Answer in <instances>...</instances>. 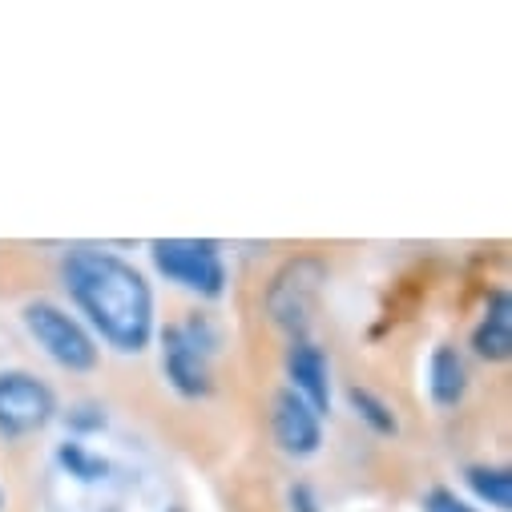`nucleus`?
I'll use <instances>...</instances> for the list:
<instances>
[{"label": "nucleus", "mask_w": 512, "mask_h": 512, "mask_svg": "<svg viewBox=\"0 0 512 512\" xmlns=\"http://www.w3.org/2000/svg\"><path fill=\"white\" fill-rule=\"evenodd\" d=\"M61 287L69 311L89 327L97 347L138 359L158 335V295L150 275L109 246H69L61 259Z\"/></svg>", "instance_id": "1"}, {"label": "nucleus", "mask_w": 512, "mask_h": 512, "mask_svg": "<svg viewBox=\"0 0 512 512\" xmlns=\"http://www.w3.org/2000/svg\"><path fill=\"white\" fill-rule=\"evenodd\" d=\"M154 343H158L162 379L170 383L174 396H182L190 404L214 396V388H218L214 363L226 347V331L210 311H190L186 319L158 327Z\"/></svg>", "instance_id": "2"}, {"label": "nucleus", "mask_w": 512, "mask_h": 512, "mask_svg": "<svg viewBox=\"0 0 512 512\" xmlns=\"http://www.w3.org/2000/svg\"><path fill=\"white\" fill-rule=\"evenodd\" d=\"M21 327L33 339V347L69 375H89L101 367V347L89 335V327L53 299H29L21 307Z\"/></svg>", "instance_id": "3"}, {"label": "nucleus", "mask_w": 512, "mask_h": 512, "mask_svg": "<svg viewBox=\"0 0 512 512\" xmlns=\"http://www.w3.org/2000/svg\"><path fill=\"white\" fill-rule=\"evenodd\" d=\"M150 267L166 283H174L178 291L202 303H218L230 291V267H226L222 242L214 238H154Z\"/></svg>", "instance_id": "4"}, {"label": "nucleus", "mask_w": 512, "mask_h": 512, "mask_svg": "<svg viewBox=\"0 0 512 512\" xmlns=\"http://www.w3.org/2000/svg\"><path fill=\"white\" fill-rule=\"evenodd\" d=\"M323 287H327V263L315 259V254H295V259H287L271 275L267 295H263V311L283 335L307 339L311 319H315L319 299H323Z\"/></svg>", "instance_id": "5"}, {"label": "nucleus", "mask_w": 512, "mask_h": 512, "mask_svg": "<svg viewBox=\"0 0 512 512\" xmlns=\"http://www.w3.org/2000/svg\"><path fill=\"white\" fill-rule=\"evenodd\" d=\"M61 416L57 392L29 367H0V440H29Z\"/></svg>", "instance_id": "6"}, {"label": "nucleus", "mask_w": 512, "mask_h": 512, "mask_svg": "<svg viewBox=\"0 0 512 512\" xmlns=\"http://www.w3.org/2000/svg\"><path fill=\"white\" fill-rule=\"evenodd\" d=\"M283 375H287L283 388H291L323 420L331 416V408H335V367H331V355H327L323 343H315V339H291L287 343V355H283Z\"/></svg>", "instance_id": "7"}, {"label": "nucleus", "mask_w": 512, "mask_h": 512, "mask_svg": "<svg viewBox=\"0 0 512 512\" xmlns=\"http://www.w3.org/2000/svg\"><path fill=\"white\" fill-rule=\"evenodd\" d=\"M271 436L279 444L283 456L291 460H315L323 452V440H327V428H323V416L303 404L291 388H279L271 396Z\"/></svg>", "instance_id": "8"}, {"label": "nucleus", "mask_w": 512, "mask_h": 512, "mask_svg": "<svg viewBox=\"0 0 512 512\" xmlns=\"http://www.w3.org/2000/svg\"><path fill=\"white\" fill-rule=\"evenodd\" d=\"M424 388L436 412H456L472 392V367L468 355L452 343H436L424 367Z\"/></svg>", "instance_id": "9"}, {"label": "nucleus", "mask_w": 512, "mask_h": 512, "mask_svg": "<svg viewBox=\"0 0 512 512\" xmlns=\"http://www.w3.org/2000/svg\"><path fill=\"white\" fill-rule=\"evenodd\" d=\"M468 347L480 363H508L512 359V295H508V287H492L484 295V311L472 323Z\"/></svg>", "instance_id": "10"}, {"label": "nucleus", "mask_w": 512, "mask_h": 512, "mask_svg": "<svg viewBox=\"0 0 512 512\" xmlns=\"http://www.w3.org/2000/svg\"><path fill=\"white\" fill-rule=\"evenodd\" d=\"M53 464H57L69 480H77V484H85V488L109 484V480H113V472H117V464H113L109 456H101V452H97V448H89L85 440H69V436L53 448Z\"/></svg>", "instance_id": "11"}, {"label": "nucleus", "mask_w": 512, "mask_h": 512, "mask_svg": "<svg viewBox=\"0 0 512 512\" xmlns=\"http://www.w3.org/2000/svg\"><path fill=\"white\" fill-rule=\"evenodd\" d=\"M464 488H468L476 508H492V512L512 508V472L504 464H468Z\"/></svg>", "instance_id": "12"}, {"label": "nucleus", "mask_w": 512, "mask_h": 512, "mask_svg": "<svg viewBox=\"0 0 512 512\" xmlns=\"http://www.w3.org/2000/svg\"><path fill=\"white\" fill-rule=\"evenodd\" d=\"M343 400H347L351 416H355L367 432H375V436H383V440H396V436H400V416H396V408L383 400L379 392L363 388V383H351V388L343 392Z\"/></svg>", "instance_id": "13"}, {"label": "nucleus", "mask_w": 512, "mask_h": 512, "mask_svg": "<svg viewBox=\"0 0 512 512\" xmlns=\"http://www.w3.org/2000/svg\"><path fill=\"white\" fill-rule=\"evenodd\" d=\"M57 420H65V428H69V440H89V436H101L105 428H109V416H105V408L101 404H93V400H81V404H69Z\"/></svg>", "instance_id": "14"}, {"label": "nucleus", "mask_w": 512, "mask_h": 512, "mask_svg": "<svg viewBox=\"0 0 512 512\" xmlns=\"http://www.w3.org/2000/svg\"><path fill=\"white\" fill-rule=\"evenodd\" d=\"M420 508H424V512H484V508H476L468 496H460V492L448 488V484H432V488L424 492Z\"/></svg>", "instance_id": "15"}, {"label": "nucleus", "mask_w": 512, "mask_h": 512, "mask_svg": "<svg viewBox=\"0 0 512 512\" xmlns=\"http://www.w3.org/2000/svg\"><path fill=\"white\" fill-rule=\"evenodd\" d=\"M287 512H323V500L307 480H295L287 488Z\"/></svg>", "instance_id": "16"}, {"label": "nucleus", "mask_w": 512, "mask_h": 512, "mask_svg": "<svg viewBox=\"0 0 512 512\" xmlns=\"http://www.w3.org/2000/svg\"><path fill=\"white\" fill-rule=\"evenodd\" d=\"M5 500H9V496H5V484H0V512H5Z\"/></svg>", "instance_id": "17"}, {"label": "nucleus", "mask_w": 512, "mask_h": 512, "mask_svg": "<svg viewBox=\"0 0 512 512\" xmlns=\"http://www.w3.org/2000/svg\"><path fill=\"white\" fill-rule=\"evenodd\" d=\"M166 512H186V508H182V504H170V508H166Z\"/></svg>", "instance_id": "18"}]
</instances>
